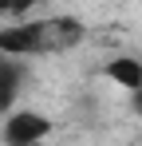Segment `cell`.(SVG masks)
I'll list each match as a JSON object with an SVG mask.
<instances>
[{
  "instance_id": "obj_1",
  "label": "cell",
  "mask_w": 142,
  "mask_h": 146,
  "mask_svg": "<svg viewBox=\"0 0 142 146\" xmlns=\"http://www.w3.org/2000/svg\"><path fill=\"white\" fill-rule=\"evenodd\" d=\"M0 55H12V59L51 55V51H47L44 20H20V24H4V28H0Z\"/></svg>"
},
{
  "instance_id": "obj_2",
  "label": "cell",
  "mask_w": 142,
  "mask_h": 146,
  "mask_svg": "<svg viewBox=\"0 0 142 146\" xmlns=\"http://www.w3.org/2000/svg\"><path fill=\"white\" fill-rule=\"evenodd\" d=\"M51 134V119L40 111H12L4 119V142H44Z\"/></svg>"
},
{
  "instance_id": "obj_3",
  "label": "cell",
  "mask_w": 142,
  "mask_h": 146,
  "mask_svg": "<svg viewBox=\"0 0 142 146\" xmlns=\"http://www.w3.org/2000/svg\"><path fill=\"white\" fill-rule=\"evenodd\" d=\"M24 79H28L24 59L0 55V119H8V115L16 111V99H20V91H24Z\"/></svg>"
},
{
  "instance_id": "obj_4",
  "label": "cell",
  "mask_w": 142,
  "mask_h": 146,
  "mask_svg": "<svg viewBox=\"0 0 142 146\" xmlns=\"http://www.w3.org/2000/svg\"><path fill=\"white\" fill-rule=\"evenodd\" d=\"M103 75H107L115 87L130 91V95L142 91V59H134V55H115V59H107Z\"/></svg>"
},
{
  "instance_id": "obj_5",
  "label": "cell",
  "mask_w": 142,
  "mask_h": 146,
  "mask_svg": "<svg viewBox=\"0 0 142 146\" xmlns=\"http://www.w3.org/2000/svg\"><path fill=\"white\" fill-rule=\"evenodd\" d=\"M36 4H40V0H0V20L20 24V20H28V12H32Z\"/></svg>"
},
{
  "instance_id": "obj_6",
  "label": "cell",
  "mask_w": 142,
  "mask_h": 146,
  "mask_svg": "<svg viewBox=\"0 0 142 146\" xmlns=\"http://www.w3.org/2000/svg\"><path fill=\"white\" fill-rule=\"evenodd\" d=\"M134 107H138V115H142V91H138V95H134Z\"/></svg>"
},
{
  "instance_id": "obj_7",
  "label": "cell",
  "mask_w": 142,
  "mask_h": 146,
  "mask_svg": "<svg viewBox=\"0 0 142 146\" xmlns=\"http://www.w3.org/2000/svg\"><path fill=\"white\" fill-rule=\"evenodd\" d=\"M4 146H40V142H4Z\"/></svg>"
}]
</instances>
